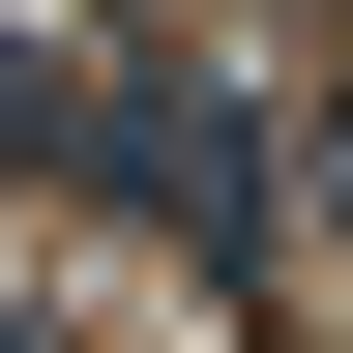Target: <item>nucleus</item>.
I'll return each instance as SVG.
<instances>
[{
	"instance_id": "f257e3e1",
	"label": "nucleus",
	"mask_w": 353,
	"mask_h": 353,
	"mask_svg": "<svg viewBox=\"0 0 353 353\" xmlns=\"http://www.w3.org/2000/svg\"><path fill=\"white\" fill-rule=\"evenodd\" d=\"M59 148L118 176V206H148V236L206 265V294L265 265V118H236V88H176V59H118V88H59Z\"/></svg>"
}]
</instances>
